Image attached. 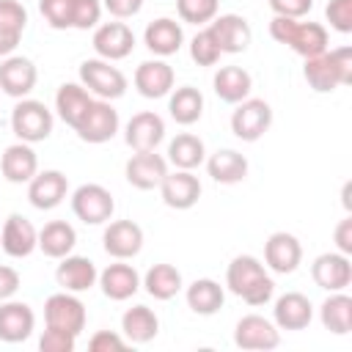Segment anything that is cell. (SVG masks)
Segmentation results:
<instances>
[{
	"mask_svg": "<svg viewBox=\"0 0 352 352\" xmlns=\"http://www.w3.org/2000/svg\"><path fill=\"white\" fill-rule=\"evenodd\" d=\"M0 170H3V179L11 184H28L38 173V157H36L33 146L22 143V140L6 146V151L0 157Z\"/></svg>",
	"mask_w": 352,
	"mask_h": 352,
	"instance_id": "obj_25",
	"label": "cell"
},
{
	"mask_svg": "<svg viewBox=\"0 0 352 352\" xmlns=\"http://www.w3.org/2000/svg\"><path fill=\"white\" fill-rule=\"evenodd\" d=\"M234 344L239 349L267 352V349H275L280 344V330L275 327L272 319H264L258 314H248L234 327Z\"/></svg>",
	"mask_w": 352,
	"mask_h": 352,
	"instance_id": "obj_9",
	"label": "cell"
},
{
	"mask_svg": "<svg viewBox=\"0 0 352 352\" xmlns=\"http://www.w3.org/2000/svg\"><path fill=\"white\" fill-rule=\"evenodd\" d=\"M72 212L85 226H102L113 217L116 201H113L107 187H102L96 182H88V184H80L72 192Z\"/></svg>",
	"mask_w": 352,
	"mask_h": 352,
	"instance_id": "obj_6",
	"label": "cell"
},
{
	"mask_svg": "<svg viewBox=\"0 0 352 352\" xmlns=\"http://www.w3.org/2000/svg\"><path fill=\"white\" fill-rule=\"evenodd\" d=\"M302 261V245L289 231H275L264 242V267L278 275H292Z\"/></svg>",
	"mask_w": 352,
	"mask_h": 352,
	"instance_id": "obj_13",
	"label": "cell"
},
{
	"mask_svg": "<svg viewBox=\"0 0 352 352\" xmlns=\"http://www.w3.org/2000/svg\"><path fill=\"white\" fill-rule=\"evenodd\" d=\"M118 126H121L118 110H116L110 102H104V99H94V102L88 104V110L82 113V118L77 121L74 132H77V138H80L82 143L99 146V143L113 140L116 132H118Z\"/></svg>",
	"mask_w": 352,
	"mask_h": 352,
	"instance_id": "obj_5",
	"label": "cell"
},
{
	"mask_svg": "<svg viewBox=\"0 0 352 352\" xmlns=\"http://www.w3.org/2000/svg\"><path fill=\"white\" fill-rule=\"evenodd\" d=\"M168 113L176 124L182 126H192L195 121H201L204 116V94L192 85H182L170 94L168 99Z\"/></svg>",
	"mask_w": 352,
	"mask_h": 352,
	"instance_id": "obj_36",
	"label": "cell"
},
{
	"mask_svg": "<svg viewBox=\"0 0 352 352\" xmlns=\"http://www.w3.org/2000/svg\"><path fill=\"white\" fill-rule=\"evenodd\" d=\"M60 264H58V270H55V280H58V286L63 289V292H74V294H80V292H88L91 286H96V280H99V270H96V264L88 258V256H63V258H58Z\"/></svg>",
	"mask_w": 352,
	"mask_h": 352,
	"instance_id": "obj_22",
	"label": "cell"
},
{
	"mask_svg": "<svg viewBox=\"0 0 352 352\" xmlns=\"http://www.w3.org/2000/svg\"><path fill=\"white\" fill-rule=\"evenodd\" d=\"M226 286L231 294L242 297L253 308L267 305L275 294V280L267 275V267L250 253L231 258V264L226 270Z\"/></svg>",
	"mask_w": 352,
	"mask_h": 352,
	"instance_id": "obj_1",
	"label": "cell"
},
{
	"mask_svg": "<svg viewBox=\"0 0 352 352\" xmlns=\"http://www.w3.org/2000/svg\"><path fill=\"white\" fill-rule=\"evenodd\" d=\"M102 248L113 258H135L143 250V228L135 220H107V228L102 234Z\"/></svg>",
	"mask_w": 352,
	"mask_h": 352,
	"instance_id": "obj_12",
	"label": "cell"
},
{
	"mask_svg": "<svg viewBox=\"0 0 352 352\" xmlns=\"http://www.w3.org/2000/svg\"><path fill=\"white\" fill-rule=\"evenodd\" d=\"M38 80V69L25 55H8L0 60V91L14 99H25Z\"/></svg>",
	"mask_w": 352,
	"mask_h": 352,
	"instance_id": "obj_14",
	"label": "cell"
},
{
	"mask_svg": "<svg viewBox=\"0 0 352 352\" xmlns=\"http://www.w3.org/2000/svg\"><path fill=\"white\" fill-rule=\"evenodd\" d=\"M19 283H22L19 272H16L14 267L0 264V302H3V300H11V297L16 294V289H19Z\"/></svg>",
	"mask_w": 352,
	"mask_h": 352,
	"instance_id": "obj_49",
	"label": "cell"
},
{
	"mask_svg": "<svg viewBox=\"0 0 352 352\" xmlns=\"http://www.w3.org/2000/svg\"><path fill=\"white\" fill-rule=\"evenodd\" d=\"M160 195H162V201H165V206H170V209H192L195 204H198V198H201V192H204V187H201V179L192 173V170H168L165 173V179L160 182Z\"/></svg>",
	"mask_w": 352,
	"mask_h": 352,
	"instance_id": "obj_11",
	"label": "cell"
},
{
	"mask_svg": "<svg viewBox=\"0 0 352 352\" xmlns=\"http://www.w3.org/2000/svg\"><path fill=\"white\" fill-rule=\"evenodd\" d=\"M33 327H36V314L28 302H19V300L0 302V341L6 344L28 341Z\"/></svg>",
	"mask_w": 352,
	"mask_h": 352,
	"instance_id": "obj_21",
	"label": "cell"
},
{
	"mask_svg": "<svg viewBox=\"0 0 352 352\" xmlns=\"http://www.w3.org/2000/svg\"><path fill=\"white\" fill-rule=\"evenodd\" d=\"M0 248L11 256V258H28L36 248H38V231L36 226L22 217V214H8L3 228H0Z\"/></svg>",
	"mask_w": 352,
	"mask_h": 352,
	"instance_id": "obj_20",
	"label": "cell"
},
{
	"mask_svg": "<svg viewBox=\"0 0 352 352\" xmlns=\"http://www.w3.org/2000/svg\"><path fill=\"white\" fill-rule=\"evenodd\" d=\"M77 245V231L72 223L66 220H50L41 231H38V250L50 258H63L74 250Z\"/></svg>",
	"mask_w": 352,
	"mask_h": 352,
	"instance_id": "obj_33",
	"label": "cell"
},
{
	"mask_svg": "<svg viewBox=\"0 0 352 352\" xmlns=\"http://www.w3.org/2000/svg\"><path fill=\"white\" fill-rule=\"evenodd\" d=\"M140 286H143L154 300H173V297L182 292L184 280H182V272H179L173 264H154V267H148V272L143 275Z\"/></svg>",
	"mask_w": 352,
	"mask_h": 352,
	"instance_id": "obj_37",
	"label": "cell"
},
{
	"mask_svg": "<svg viewBox=\"0 0 352 352\" xmlns=\"http://www.w3.org/2000/svg\"><path fill=\"white\" fill-rule=\"evenodd\" d=\"M314 319V305L300 292H286L275 300L272 322L278 330H305Z\"/></svg>",
	"mask_w": 352,
	"mask_h": 352,
	"instance_id": "obj_24",
	"label": "cell"
},
{
	"mask_svg": "<svg viewBox=\"0 0 352 352\" xmlns=\"http://www.w3.org/2000/svg\"><path fill=\"white\" fill-rule=\"evenodd\" d=\"M302 77L316 94H330L341 85H349L352 82V50L344 44L336 50H324L322 55L305 58Z\"/></svg>",
	"mask_w": 352,
	"mask_h": 352,
	"instance_id": "obj_2",
	"label": "cell"
},
{
	"mask_svg": "<svg viewBox=\"0 0 352 352\" xmlns=\"http://www.w3.org/2000/svg\"><path fill=\"white\" fill-rule=\"evenodd\" d=\"M124 140L132 151H157V146L165 140V121L154 110L135 113L124 126Z\"/></svg>",
	"mask_w": 352,
	"mask_h": 352,
	"instance_id": "obj_16",
	"label": "cell"
},
{
	"mask_svg": "<svg viewBox=\"0 0 352 352\" xmlns=\"http://www.w3.org/2000/svg\"><path fill=\"white\" fill-rule=\"evenodd\" d=\"M206 28H209V33H212V38L223 55L245 52L250 44V36H253L248 19L239 14H217Z\"/></svg>",
	"mask_w": 352,
	"mask_h": 352,
	"instance_id": "obj_15",
	"label": "cell"
},
{
	"mask_svg": "<svg viewBox=\"0 0 352 352\" xmlns=\"http://www.w3.org/2000/svg\"><path fill=\"white\" fill-rule=\"evenodd\" d=\"M220 47L214 44V38H212V33H209V28H204V30H198L195 36H192V41H190V58L198 63V66H214L217 60H220Z\"/></svg>",
	"mask_w": 352,
	"mask_h": 352,
	"instance_id": "obj_41",
	"label": "cell"
},
{
	"mask_svg": "<svg viewBox=\"0 0 352 352\" xmlns=\"http://www.w3.org/2000/svg\"><path fill=\"white\" fill-rule=\"evenodd\" d=\"M121 333L129 344H148L160 333V319L148 305H132L121 316Z\"/></svg>",
	"mask_w": 352,
	"mask_h": 352,
	"instance_id": "obj_31",
	"label": "cell"
},
{
	"mask_svg": "<svg viewBox=\"0 0 352 352\" xmlns=\"http://www.w3.org/2000/svg\"><path fill=\"white\" fill-rule=\"evenodd\" d=\"M206 170L217 184H239L248 176V157L234 148H217L206 160Z\"/></svg>",
	"mask_w": 352,
	"mask_h": 352,
	"instance_id": "obj_28",
	"label": "cell"
},
{
	"mask_svg": "<svg viewBox=\"0 0 352 352\" xmlns=\"http://www.w3.org/2000/svg\"><path fill=\"white\" fill-rule=\"evenodd\" d=\"M80 82L88 88V94H94L96 99H104V102H113V99L124 96V91H126L124 72L104 58L82 60L80 63Z\"/></svg>",
	"mask_w": 352,
	"mask_h": 352,
	"instance_id": "obj_4",
	"label": "cell"
},
{
	"mask_svg": "<svg viewBox=\"0 0 352 352\" xmlns=\"http://www.w3.org/2000/svg\"><path fill=\"white\" fill-rule=\"evenodd\" d=\"M91 44L96 58H104L113 63V60H124L135 50V33L126 22H104L94 28Z\"/></svg>",
	"mask_w": 352,
	"mask_h": 352,
	"instance_id": "obj_10",
	"label": "cell"
},
{
	"mask_svg": "<svg viewBox=\"0 0 352 352\" xmlns=\"http://www.w3.org/2000/svg\"><path fill=\"white\" fill-rule=\"evenodd\" d=\"M99 286H102V294L107 300L124 302V300H129L140 289V275H138V270L132 264L116 258V264H107L99 272Z\"/></svg>",
	"mask_w": 352,
	"mask_h": 352,
	"instance_id": "obj_26",
	"label": "cell"
},
{
	"mask_svg": "<svg viewBox=\"0 0 352 352\" xmlns=\"http://www.w3.org/2000/svg\"><path fill=\"white\" fill-rule=\"evenodd\" d=\"M143 44H146L154 55L168 58V55H176V52L182 50V44H184V30H182V25H179L176 19L160 16V19H154V22L146 25V30H143Z\"/></svg>",
	"mask_w": 352,
	"mask_h": 352,
	"instance_id": "obj_27",
	"label": "cell"
},
{
	"mask_svg": "<svg viewBox=\"0 0 352 352\" xmlns=\"http://www.w3.org/2000/svg\"><path fill=\"white\" fill-rule=\"evenodd\" d=\"M52 110L38 102V99H19L11 110V132L22 140V143H41L52 135Z\"/></svg>",
	"mask_w": 352,
	"mask_h": 352,
	"instance_id": "obj_3",
	"label": "cell"
},
{
	"mask_svg": "<svg viewBox=\"0 0 352 352\" xmlns=\"http://www.w3.org/2000/svg\"><path fill=\"white\" fill-rule=\"evenodd\" d=\"M220 0H176V11L182 22L190 25H209L217 16Z\"/></svg>",
	"mask_w": 352,
	"mask_h": 352,
	"instance_id": "obj_39",
	"label": "cell"
},
{
	"mask_svg": "<svg viewBox=\"0 0 352 352\" xmlns=\"http://www.w3.org/2000/svg\"><path fill=\"white\" fill-rule=\"evenodd\" d=\"M272 126V107L264 99H242L236 102V110L231 113V132L245 140V143H256L258 138H264V132Z\"/></svg>",
	"mask_w": 352,
	"mask_h": 352,
	"instance_id": "obj_7",
	"label": "cell"
},
{
	"mask_svg": "<svg viewBox=\"0 0 352 352\" xmlns=\"http://www.w3.org/2000/svg\"><path fill=\"white\" fill-rule=\"evenodd\" d=\"M184 300H187V308H190L192 314H198V316H212V314H217V311L223 308L226 292H223V286H220L217 280H212V278H195V280L187 286Z\"/></svg>",
	"mask_w": 352,
	"mask_h": 352,
	"instance_id": "obj_29",
	"label": "cell"
},
{
	"mask_svg": "<svg viewBox=\"0 0 352 352\" xmlns=\"http://www.w3.org/2000/svg\"><path fill=\"white\" fill-rule=\"evenodd\" d=\"M44 322L47 327L80 336L85 330V305L74 292H55L44 302Z\"/></svg>",
	"mask_w": 352,
	"mask_h": 352,
	"instance_id": "obj_8",
	"label": "cell"
},
{
	"mask_svg": "<svg viewBox=\"0 0 352 352\" xmlns=\"http://www.w3.org/2000/svg\"><path fill=\"white\" fill-rule=\"evenodd\" d=\"M126 338L124 336H118V333H113V330H96L91 338H88V349L91 352H121V349H126Z\"/></svg>",
	"mask_w": 352,
	"mask_h": 352,
	"instance_id": "obj_46",
	"label": "cell"
},
{
	"mask_svg": "<svg viewBox=\"0 0 352 352\" xmlns=\"http://www.w3.org/2000/svg\"><path fill=\"white\" fill-rule=\"evenodd\" d=\"M102 8L116 19H129V16L140 14L143 0H102Z\"/></svg>",
	"mask_w": 352,
	"mask_h": 352,
	"instance_id": "obj_48",
	"label": "cell"
},
{
	"mask_svg": "<svg viewBox=\"0 0 352 352\" xmlns=\"http://www.w3.org/2000/svg\"><path fill=\"white\" fill-rule=\"evenodd\" d=\"M173 69L170 63H165L162 58H154V60H143L138 69H135V88L140 96L146 99H162L173 91Z\"/></svg>",
	"mask_w": 352,
	"mask_h": 352,
	"instance_id": "obj_23",
	"label": "cell"
},
{
	"mask_svg": "<svg viewBox=\"0 0 352 352\" xmlns=\"http://www.w3.org/2000/svg\"><path fill=\"white\" fill-rule=\"evenodd\" d=\"M168 173V160L157 151H135L126 165H124V176L132 187L138 190H154L160 187V182Z\"/></svg>",
	"mask_w": 352,
	"mask_h": 352,
	"instance_id": "obj_19",
	"label": "cell"
},
{
	"mask_svg": "<svg viewBox=\"0 0 352 352\" xmlns=\"http://www.w3.org/2000/svg\"><path fill=\"white\" fill-rule=\"evenodd\" d=\"M311 278L319 289L324 292H344L349 283H352V264H349V256L338 253V250H330V253H322L314 258L311 264Z\"/></svg>",
	"mask_w": 352,
	"mask_h": 352,
	"instance_id": "obj_17",
	"label": "cell"
},
{
	"mask_svg": "<svg viewBox=\"0 0 352 352\" xmlns=\"http://www.w3.org/2000/svg\"><path fill=\"white\" fill-rule=\"evenodd\" d=\"M333 239H336V248H338V253H344V256H352V217H344V220L336 226V231H333Z\"/></svg>",
	"mask_w": 352,
	"mask_h": 352,
	"instance_id": "obj_50",
	"label": "cell"
},
{
	"mask_svg": "<svg viewBox=\"0 0 352 352\" xmlns=\"http://www.w3.org/2000/svg\"><path fill=\"white\" fill-rule=\"evenodd\" d=\"M102 0H74V14H72V28L74 30H88L96 28L102 19Z\"/></svg>",
	"mask_w": 352,
	"mask_h": 352,
	"instance_id": "obj_43",
	"label": "cell"
},
{
	"mask_svg": "<svg viewBox=\"0 0 352 352\" xmlns=\"http://www.w3.org/2000/svg\"><path fill=\"white\" fill-rule=\"evenodd\" d=\"M94 102V96L88 94V88L82 82H63L55 94V110L60 116V121L66 126H77V121L82 118V113L88 110V104Z\"/></svg>",
	"mask_w": 352,
	"mask_h": 352,
	"instance_id": "obj_32",
	"label": "cell"
},
{
	"mask_svg": "<svg viewBox=\"0 0 352 352\" xmlns=\"http://www.w3.org/2000/svg\"><path fill=\"white\" fill-rule=\"evenodd\" d=\"M38 11L47 19L50 28L69 30L72 28V14H74V0H38Z\"/></svg>",
	"mask_w": 352,
	"mask_h": 352,
	"instance_id": "obj_40",
	"label": "cell"
},
{
	"mask_svg": "<svg viewBox=\"0 0 352 352\" xmlns=\"http://www.w3.org/2000/svg\"><path fill=\"white\" fill-rule=\"evenodd\" d=\"M324 16H327L333 30L352 33V0H327Z\"/></svg>",
	"mask_w": 352,
	"mask_h": 352,
	"instance_id": "obj_45",
	"label": "cell"
},
{
	"mask_svg": "<svg viewBox=\"0 0 352 352\" xmlns=\"http://www.w3.org/2000/svg\"><path fill=\"white\" fill-rule=\"evenodd\" d=\"M19 38H22V36H14V33L0 30V60H3V58H8V55H14V50H16V44H19Z\"/></svg>",
	"mask_w": 352,
	"mask_h": 352,
	"instance_id": "obj_51",
	"label": "cell"
},
{
	"mask_svg": "<svg viewBox=\"0 0 352 352\" xmlns=\"http://www.w3.org/2000/svg\"><path fill=\"white\" fill-rule=\"evenodd\" d=\"M206 160V146L198 135L192 132H179L168 143V162L179 170H192Z\"/></svg>",
	"mask_w": 352,
	"mask_h": 352,
	"instance_id": "obj_34",
	"label": "cell"
},
{
	"mask_svg": "<svg viewBox=\"0 0 352 352\" xmlns=\"http://www.w3.org/2000/svg\"><path fill=\"white\" fill-rule=\"evenodd\" d=\"M77 346V336L58 330V327H47L38 338V349L41 352H74Z\"/></svg>",
	"mask_w": 352,
	"mask_h": 352,
	"instance_id": "obj_44",
	"label": "cell"
},
{
	"mask_svg": "<svg viewBox=\"0 0 352 352\" xmlns=\"http://www.w3.org/2000/svg\"><path fill=\"white\" fill-rule=\"evenodd\" d=\"M28 28V11L19 0H0V30L22 36V30Z\"/></svg>",
	"mask_w": 352,
	"mask_h": 352,
	"instance_id": "obj_42",
	"label": "cell"
},
{
	"mask_svg": "<svg viewBox=\"0 0 352 352\" xmlns=\"http://www.w3.org/2000/svg\"><path fill=\"white\" fill-rule=\"evenodd\" d=\"M330 44V36H327V28L319 25V22H300L297 19V28L289 38L286 47H292L300 58H314V55H322Z\"/></svg>",
	"mask_w": 352,
	"mask_h": 352,
	"instance_id": "obj_38",
	"label": "cell"
},
{
	"mask_svg": "<svg viewBox=\"0 0 352 352\" xmlns=\"http://www.w3.org/2000/svg\"><path fill=\"white\" fill-rule=\"evenodd\" d=\"M69 195V179L66 173L50 168V170H38L30 182H28V201L47 212V209H55L63 204V198Z\"/></svg>",
	"mask_w": 352,
	"mask_h": 352,
	"instance_id": "obj_18",
	"label": "cell"
},
{
	"mask_svg": "<svg viewBox=\"0 0 352 352\" xmlns=\"http://www.w3.org/2000/svg\"><path fill=\"white\" fill-rule=\"evenodd\" d=\"M212 85H214V94H217L223 102L236 104V102H242V99L250 96L253 77H250V72L242 69V66H220V69L214 72Z\"/></svg>",
	"mask_w": 352,
	"mask_h": 352,
	"instance_id": "obj_30",
	"label": "cell"
},
{
	"mask_svg": "<svg viewBox=\"0 0 352 352\" xmlns=\"http://www.w3.org/2000/svg\"><path fill=\"white\" fill-rule=\"evenodd\" d=\"M319 319L324 330L346 336L352 330V297L344 292H330V297L319 305Z\"/></svg>",
	"mask_w": 352,
	"mask_h": 352,
	"instance_id": "obj_35",
	"label": "cell"
},
{
	"mask_svg": "<svg viewBox=\"0 0 352 352\" xmlns=\"http://www.w3.org/2000/svg\"><path fill=\"white\" fill-rule=\"evenodd\" d=\"M272 14L278 16H292V19H302L311 8H314V0H267Z\"/></svg>",
	"mask_w": 352,
	"mask_h": 352,
	"instance_id": "obj_47",
	"label": "cell"
}]
</instances>
